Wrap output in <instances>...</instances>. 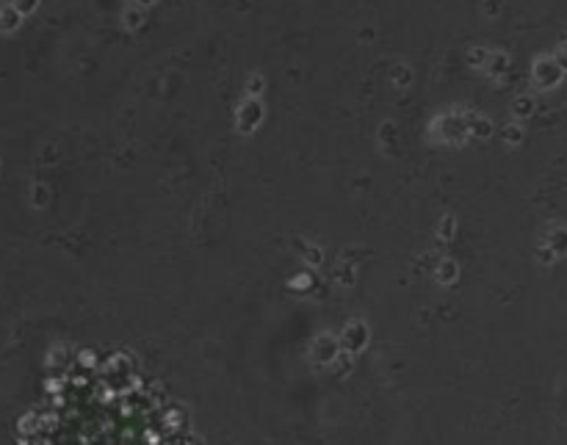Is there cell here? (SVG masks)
Returning <instances> with one entry per match:
<instances>
[{"mask_svg":"<svg viewBox=\"0 0 567 445\" xmlns=\"http://www.w3.org/2000/svg\"><path fill=\"white\" fill-rule=\"evenodd\" d=\"M20 25V11L17 8H3L0 11V31H14Z\"/></svg>","mask_w":567,"mask_h":445,"instance_id":"cell-1","label":"cell"},{"mask_svg":"<svg viewBox=\"0 0 567 445\" xmlns=\"http://www.w3.org/2000/svg\"><path fill=\"white\" fill-rule=\"evenodd\" d=\"M141 3H152V0H141Z\"/></svg>","mask_w":567,"mask_h":445,"instance_id":"cell-4","label":"cell"},{"mask_svg":"<svg viewBox=\"0 0 567 445\" xmlns=\"http://www.w3.org/2000/svg\"><path fill=\"white\" fill-rule=\"evenodd\" d=\"M37 3H39V0H14V6H17V11H20V14L34 11V8H37Z\"/></svg>","mask_w":567,"mask_h":445,"instance_id":"cell-2","label":"cell"},{"mask_svg":"<svg viewBox=\"0 0 567 445\" xmlns=\"http://www.w3.org/2000/svg\"><path fill=\"white\" fill-rule=\"evenodd\" d=\"M125 22H128L131 28H136V25L141 22V14H138V11H131V14H125Z\"/></svg>","mask_w":567,"mask_h":445,"instance_id":"cell-3","label":"cell"}]
</instances>
